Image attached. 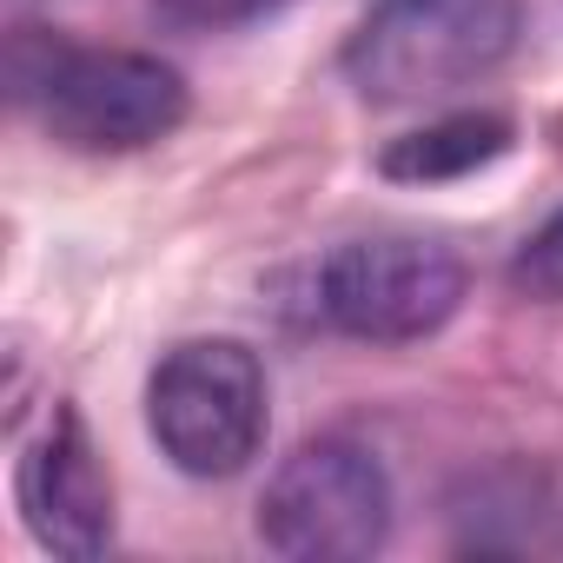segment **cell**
<instances>
[{
    "label": "cell",
    "mask_w": 563,
    "mask_h": 563,
    "mask_svg": "<svg viewBox=\"0 0 563 563\" xmlns=\"http://www.w3.org/2000/svg\"><path fill=\"white\" fill-rule=\"evenodd\" d=\"M510 292L530 306H563V206L510 252Z\"/></svg>",
    "instance_id": "cell-8"
},
{
    "label": "cell",
    "mask_w": 563,
    "mask_h": 563,
    "mask_svg": "<svg viewBox=\"0 0 563 563\" xmlns=\"http://www.w3.org/2000/svg\"><path fill=\"white\" fill-rule=\"evenodd\" d=\"M391 537V477L352 438H312L265 477L258 543L292 563H358Z\"/></svg>",
    "instance_id": "cell-4"
},
{
    "label": "cell",
    "mask_w": 563,
    "mask_h": 563,
    "mask_svg": "<svg viewBox=\"0 0 563 563\" xmlns=\"http://www.w3.org/2000/svg\"><path fill=\"white\" fill-rule=\"evenodd\" d=\"M517 140L510 113H444V120H424L418 133H398L385 153H378V173L385 179H405V186H444V179H471L484 173L490 159H504Z\"/></svg>",
    "instance_id": "cell-7"
},
{
    "label": "cell",
    "mask_w": 563,
    "mask_h": 563,
    "mask_svg": "<svg viewBox=\"0 0 563 563\" xmlns=\"http://www.w3.org/2000/svg\"><path fill=\"white\" fill-rule=\"evenodd\" d=\"M464 306V265L438 239H352L319 265V312L365 345H418Z\"/></svg>",
    "instance_id": "cell-5"
},
{
    "label": "cell",
    "mask_w": 563,
    "mask_h": 563,
    "mask_svg": "<svg viewBox=\"0 0 563 563\" xmlns=\"http://www.w3.org/2000/svg\"><path fill=\"white\" fill-rule=\"evenodd\" d=\"M523 0H378L345 41V74L378 107H411L497 74L517 54Z\"/></svg>",
    "instance_id": "cell-1"
},
{
    "label": "cell",
    "mask_w": 563,
    "mask_h": 563,
    "mask_svg": "<svg viewBox=\"0 0 563 563\" xmlns=\"http://www.w3.org/2000/svg\"><path fill=\"white\" fill-rule=\"evenodd\" d=\"M14 93L41 107V126L74 153H146L179 133L192 93L186 74L133 47H67L54 41L41 67L14 74Z\"/></svg>",
    "instance_id": "cell-2"
},
{
    "label": "cell",
    "mask_w": 563,
    "mask_h": 563,
    "mask_svg": "<svg viewBox=\"0 0 563 563\" xmlns=\"http://www.w3.org/2000/svg\"><path fill=\"white\" fill-rule=\"evenodd\" d=\"M21 510L41 550L93 563L113 543V484L93 451V431L74 405H54L41 438L21 457Z\"/></svg>",
    "instance_id": "cell-6"
},
{
    "label": "cell",
    "mask_w": 563,
    "mask_h": 563,
    "mask_svg": "<svg viewBox=\"0 0 563 563\" xmlns=\"http://www.w3.org/2000/svg\"><path fill=\"white\" fill-rule=\"evenodd\" d=\"M166 14H179V21H206V27H225V21H252V14H265L272 0H159Z\"/></svg>",
    "instance_id": "cell-9"
},
{
    "label": "cell",
    "mask_w": 563,
    "mask_h": 563,
    "mask_svg": "<svg viewBox=\"0 0 563 563\" xmlns=\"http://www.w3.org/2000/svg\"><path fill=\"white\" fill-rule=\"evenodd\" d=\"M146 424L173 471L239 477L265 444V365L239 339H186L146 378Z\"/></svg>",
    "instance_id": "cell-3"
}]
</instances>
